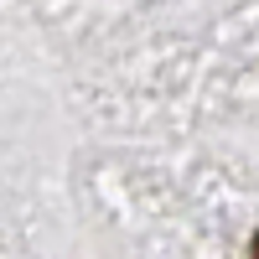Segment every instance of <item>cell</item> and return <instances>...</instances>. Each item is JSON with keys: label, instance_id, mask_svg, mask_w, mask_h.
<instances>
[{"label": "cell", "instance_id": "cell-1", "mask_svg": "<svg viewBox=\"0 0 259 259\" xmlns=\"http://www.w3.org/2000/svg\"><path fill=\"white\" fill-rule=\"evenodd\" d=\"M254 259H259V239H254Z\"/></svg>", "mask_w": 259, "mask_h": 259}]
</instances>
